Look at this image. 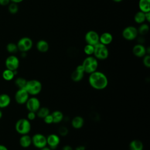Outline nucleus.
<instances>
[{"instance_id": "1", "label": "nucleus", "mask_w": 150, "mask_h": 150, "mask_svg": "<svg viewBox=\"0 0 150 150\" xmlns=\"http://www.w3.org/2000/svg\"><path fill=\"white\" fill-rule=\"evenodd\" d=\"M88 83L93 88L101 90L107 87L108 80L104 73L96 70L89 74Z\"/></svg>"}, {"instance_id": "2", "label": "nucleus", "mask_w": 150, "mask_h": 150, "mask_svg": "<svg viewBox=\"0 0 150 150\" xmlns=\"http://www.w3.org/2000/svg\"><path fill=\"white\" fill-rule=\"evenodd\" d=\"M81 65L84 68V73L90 74L97 70L98 66V60L93 56H88L84 59Z\"/></svg>"}, {"instance_id": "3", "label": "nucleus", "mask_w": 150, "mask_h": 150, "mask_svg": "<svg viewBox=\"0 0 150 150\" xmlns=\"http://www.w3.org/2000/svg\"><path fill=\"white\" fill-rule=\"evenodd\" d=\"M25 89L29 95L36 96L42 91V84L41 82L38 80H30L27 81Z\"/></svg>"}, {"instance_id": "4", "label": "nucleus", "mask_w": 150, "mask_h": 150, "mask_svg": "<svg viewBox=\"0 0 150 150\" xmlns=\"http://www.w3.org/2000/svg\"><path fill=\"white\" fill-rule=\"evenodd\" d=\"M15 129L16 132L21 134H28L31 129V124L27 118H21L15 124Z\"/></svg>"}, {"instance_id": "5", "label": "nucleus", "mask_w": 150, "mask_h": 150, "mask_svg": "<svg viewBox=\"0 0 150 150\" xmlns=\"http://www.w3.org/2000/svg\"><path fill=\"white\" fill-rule=\"evenodd\" d=\"M94 47V50L93 55L97 60H103L108 58L109 56V50L107 46L98 43Z\"/></svg>"}, {"instance_id": "6", "label": "nucleus", "mask_w": 150, "mask_h": 150, "mask_svg": "<svg viewBox=\"0 0 150 150\" xmlns=\"http://www.w3.org/2000/svg\"><path fill=\"white\" fill-rule=\"evenodd\" d=\"M16 45L18 50L22 52H26L32 47L33 42L29 37H23L18 40Z\"/></svg>"}, {"instance_id": "7", "label": "nucleus", "mask_w": 150, "mask_h": 150, "mask_svg": "<svg viewBox=\"0 0 150 150\" xmlns=\"http://www.w3.org/2000/svg\"><path fill=\"white\" fill-rule=\"evenodd\" d=\"M32 144L39 149L47 146L46 137L40 133L34 134L32 137Z\"/></svg>"}, {"instance_id": "8", "label": "nucleus", "mask_w": 150, "mask_h": 150, "mask_svg": "<svg viewBox=\"0 0 150 150\" xmlns=\"http://www.w3.org/2000/svg\"><path fill=\"white\" fill-rule=\"evenodd\" d=\"M138 35L137 28L134 26H127L122 32V37L127 40H133L135 39Z\"/></svg>"}, {"instance_id": "9", "label": "nucleus", "mask_w": 150, "mask_h": 150, "mask_svg": "<svg viewBox=\"0 0 150 150\" xmlns=\"http://www.w3.org/2000/svg\"><path fill=\"white\" fill-rule=\"evenodd\" d=\"M29 98V94L25 88H18L15 94V100L19 104H25Z\"/></svg>"}, {"instance_id": "10", "label": "nucleus", "mask_w": 150, "mask_h": 150, "mask_svg": "<svg viewBox=\"0 0 150 150\" xmlns=\"http://www.w3.org/2000/svg\"><path fill=\"white\" fill-rule=\"evenodd\" d=\"M99 36L98 33L94 30L88 31L84 36V39L87 44L95 46L99 43Z\"/></svg>"}, {"instance_id": "11", "label": "nucleus", "mask_w": 150, "mask_h": 150, "mask_svg": "<svg viewBox=\"0 0 150 150\" xmlns=\"http://www.w3.org/2000/svg\"><path fill=\"white\" fill-rule=\"evenodd\" d=\"M5 64L6 69L13 71L17 70L19 66V60L16 56L12 54L6 59Z\"/></svg>"}, {"instance_id": "12", "label": "nucleus", "mask_w": 150, "mask_h": 150, "mask_svg": "<svg viewBox=\"0 0 150 150\" xmlns=\"http://www.w3.org/2000/svg\"><path fill=\"white\" fill-rule=\"evenodd\" d=\"M26 107L29 111L36 112L40 107V102L36 97H29L26 102Z\"/></svg>"}, {"instance_id": "13", "label": "nucleus", "mask_w": 150, "mask_h": 150, "mask_svg": "<svg viewBox=\"0 0 150 150\" xmlns=\"http://www.w3.org/2000/svg\"><path fill=\"white\" fill-rule=\"evenodd\" d=\"M46 140L47 146L52 150L56 149L60 142V137L56 134H51L49 135L46 137Z\"/></svg>"}, {"instance_id": "14", "label": "nucleus", "mask_w": 150, "mask_h": 150, "mask_svg": "<svg viewBox=\"0 0 150 150\" xmlns=\"http://www.w3.org/2000/svg\"><path fill=\"white\" fill-rule=\"evenodd\" d=\"M84 74V70L83 66L81 64L77 66L76 69L72 72L71 74V79L74 82L80 81Z\"/></svg>"}, {"instance_id": "15", "label": "nucleus", "mask_w": 150, "mask_h": 150, "mask_svg": "<svg viewBox=\"0 0 150 150\" xmlns=\"http://www.w3.org/2000/svg\"><path fill=\"white\" fill-rule=\"evenodd\" d=\"M134 55L137 57H143L146 53V48L142 44L138 43L134 46L132 48Z\"/></svg>"}, {"instance_id": "16", "label": "nucleus", "mask_w": 150, "mask_h": 150, "mask_svg": "<svg viewBox=\"0 0 150 150\" xmlns=\"http://www.w3.org/2000/svg\"><path fill=\"white\" fill-rule=\"evenodd\" d=\"M113 40V36L110 32H104L99 36V43L105 46L111 43Z\"/></svg>"}, {"instance_id": "17", "label": "nucleus", "mask_w": 150, "mask_h": 150, "mask_svg": "<svg viewBox=\"0 0 150 150\" xmlns=\"http://www.w3.org/2000/svg\"><path fill=\"white\" fill-rule=\"evenodd\" d=\"M19 144L20 145L25 148H28L32 144V137L28 134L21 135L19 138Z\"/></svg>"}, {"instance_id": "18", "label": "nucleus", "mask_w": 150, "mask_h": 150, "mask_svg": "<svg viewBox=\"0 0 150 150\" xmlns=\"http://www.w3.org/2000/svg\"><path fill=\"white\" fill-rule=\"evenodd\" d=\"M71 123L73 128H74V129H78L81 128L83 127L84 120L82 117L77 115L73 118V119L71 120Z\"/></svg>"}, {"instance_id": "19", "label": "nucleus", "mask_w": 150, "mask_h": 150, "mask_svg": "<svg viewBox=\"0 0 150 150\" xmlns=\"http://www.w3.org/2000/svg\"><path fill=\"white\" fill-rule=\"evenodd\" d=\"M37 50L41 53L47 52L49 49V45L47 41L45 40H40L36 43V45Z\"/></svg>"}, {"instance_id": "20", "label": "nucleus", "mask_w": 150, "mask_h": 150, "mask_svg": "<svg viewBox=\"0 0 150 150\" xmlns=\"http://www.w3.org/2000/svg\"><path fill=\"white\" fill-rule=\"evenodd\" d=\"M11 103L10 96L5 93L0 94V108H4L9 106Z\"/></svg>"}, {"instance_id": "21", "label": "nucleus", "mask_w": 150, "mask_h": 150, "mask_svg": "<svg viewBox=\"0 0 150 150\" xmlns=\"http://www.w3.org/2000/svg\"><path fill=\"white\" fill-rule=\"evenodd\" d=\"M144 145L139 139H133L129 144V150H143Z\"/></svg>"}, {"instance_id": "22", "label": "nucleus", "mask_w": 150, "mask_h": 150, "mask_svg": "<svg viewBox=\"0 0 150 150\" xmlns=\"http://www.w3.org/2000/svg\"><path fill=\"white\" fill-rule=\"evenodd\" d=\"M138 8L144 13L150 12V0H139Z\"/></svg>"}, {"instance_id": "23", "label": "nucleus", "mask_w": 150, "mask_h": 150, "mask_svg": "<svg viewBox=\"0 0 150 150\" xmlns=\"http://www.w3.org/2000/svg\"><path fill=\"white\" fill-rule=\"evenodd\" d=\"M16 72H17L16 70L13 71V70L6 69L2 72V77L6 81H11L14 78L15 76L17 73Z\"/></svg>"}, {"instance_id": "24", "label": "nucleus", "mask_w": 150, "mask_h": 150, "mask_svg": "<svg viewBox=\"0 0 150 150\" xmlns=\"http://www.w3.org/2000/svg\"><path fill=\"white\" fill-rule=\"evenodd\" d=\"M53 119V123L57 124L60 123L63 120V114L59 110H55L52 114Z\"/></svg>"}, {"instance_id": "25", "label": "nucleus", "mask_w": 150, "mask_h": 150, "mask_svg": "<svg viewBox=\"0 0 150 150\" xmlns=\"http://www.w3.org/2000/svg\"><path fill=\"white\" fill-rule=\"evenodd\" d=\"M134 21L138 24H141L144 23L146 21L145 17V13L140 11L137 12L134 15Z\"/></svg>"}, {"instance_id": "26", "label": "nucleus", "mask_w": 150, "mask_h": 150, "mask_svg": "<svg viewBox=\"0 0 150 150\" xmlns=\"http://www.w3.org/2000/svg\"><path fill=\"white\" fill-rule=\"evenodd\" d=\"M36 116L40 118H44L46 116L50 114V110L47 107H40L39 110L36 112Z\"/></svg>"}, {"instance_id": "27", "label": "nucleus", "mask_w": 150, "mask_h": 150, "mask_svg": "<svg viewBox=\"0 0 150 150\" xmlns=\"http://www.w3.org/2000/svg\"><path fill=\"white\" fill-rule=\"evenodd\" d=\"M149 25L145 23L140 24V26L137 29L138 34H140L141 35H145L146 34H147L148 32H149Z\"/></svg>"}, {"instance_id": "28", "label": "nucleus", "mask_w": 150, "mask_h": 150, "mask_svg": "<svg viewBox=\"0 0 150 150\" xmlns=\"http://www.w3.org/2000/svg\"><path fill=\"white\" fill-rule=\"evenodd\" d=\"M27 80L23 77H18L15 81V84L18 87V88H25Z\"/></svg>"}, {"instance_id": "29", "label": "nucleus", "mask_w": 150, "mask_h": 150, "mask_svg": "<svg viewBox=\"0 0 150 150\" xmlns=\"http://www.w3.org/2000/svg\"><path fill=\"white\" fill-rule=\"evenodd\" d=\"M6 50L10 53H15L18 50L17 45L14 43H9L6 45Z\"/></svg>"}, {"instance_id": "30", "label": "nucleus", "mask_w": 150, "mask_h": 150, "mask_svg": "<svg viewBox=\"0 0 150 150\" xmlns=\"http://www.w3.org/2000/svg\"><path fill=\"white\" fill-rule=\"evenodd\" d=\"M94 47L93 45L86 44L84 47V52L87 56H93L94 53Z\"/></svg>"}, {"instance_id": "31", "label": "nucleus", "mask_w": 150, "mask_h": 150, "mask_svg": "<svg viewBox=\"0 0 150 150\" xmlns=\"http://www.w3.org/2000/svg\"><path fill=\"white\" fill-rule=\"evenodd\" d=\"M19 9V7L18 4L11 2L9 3L8 6V11L11 14H15L18 12Z\"/></svg>"}, {"instance_id": "32", "label": "nucleus", "mask_w": 150, "mask_h": 150, "mask_svg": "<svg viewBox=\"0 0 150 150\" xmlns=\"http://www.w3.org/2000/svg\"><path fill=\"white\" fill-rule=\"evenodd\" d=\"M142 63L144 66H145L147 68L150 67V56L149 54H146L143 57Z\"/></svg>"}, {"instance_id": "33", "label": "nucleus", "mask_w": 150, "mask_h": 150, "mask_svg": "<svg viewBox=\"0 0 150 150\" xmlns=\"http://www.w3.org/2000/svg\"><path fill=\"white\" fill-rule=\"evenodd\" d=\"M58 132L59 134L61 135V136H66L67 135L68 132H69V130L67 129V127H64V126H62L59 128L58 130Z\"/></svg>"}, {"instance_id": "34", "label": "nucleus", "mask_w": 150, "mask_h": 150, "mask_svg": "<svg viewBox=\"0 0 150 150\" xmlns=\"http://www.w3.org/2000/svg\"><path fill=\"white\" fill-rule=\"evenodd\" d=\"M43 121H44L45 123H46V124H51L53 123V117H52V114H49L47 116H46L43 118Z\"/></svg>"}, {"instance_id": "35", "label": "nucleus", "mask_w": 150, "mask_h": 150, "mask_svg": "<svg viewBox=\"0 0 150 150\" xmlns=\"http://www.w3.org/2000/svg\"><path fill=\"white\" fill-rule=\"evenodd\" d=\"M36 117V113L33 111H29L27 114V119L28 120L33 121L34 120Z\"/></svg>"}, {"instance_id": "36", "label": "nucleus", "mask_w": 150, "mask_h": 150, "mask_svg": "<svg viewBox=\"0 0 150 150\" xmlns=\"http://www.w3.org/2000/svg\"><path fill=\"white\" fill-rule=\"evenodd\" d=\"M10 2V0H0V5L6 6L9 5Z\"/></svg>"}, {"instance_id": "37", "label": "nucleus", "mask_w": 150, "mask_h": 150, "mask_svg": "<svg viewBox=\"0 0 150 150\" xmlns=\"http://www.w3.org/2000/svg\"><path fill=\"white\" fill-rule=\"evenodd\" d=\"M145 21L148 22H150V12L145 13Z\"/></svg>"}, {"instance_id": "38", "label": "nucleus", "mask_w": 150, "mask_h": 150, "mask_svg": "<svg viewBox=\"0 0 150 150\" xmlns=\"http://www.w3.org/2000/svg\"><path fill=\"white\" fill-rule=\"evenodd\" d=\"M62 150H73V148L70 145H65L62 148Z\"/></svg>"}, {"instance_id": "39", "label": "nucleus", "mask_w": 150, "mask_h": 150, "mask_svg": "<svg viewBox=\"0 0 150 150\" xmlns=\"http://www.w3.org/2000/svg\"><path fill=\"white\" fill-rule=\"evenodd\" d=\"M85 149H86V147L84 146L79 145L76 148L75 150H85Z\"/></svg>"}, {"instance_id": "40", "label": "nucleus", "mask_w": 150, "mask_h": 150, "mask_svg": "<svg viewBox=\"0 0 150 150\" xmlns=\"http://www.w3.org/2000/svg\"><path fill=\"white\" fill-rule=\"evenodd\" d=\"M0 150H8L7 147L2 144H0Z\"/></svg>"}, {"instance_id": "41", "label": "nucleus", "mask_w": 150, "mask_h": 150, "mask_svg": "<svg viewBox=\"0 0 150 150\" xmlns=\"http://www.w3.org/2000/svg\"><path fill=\"white\" fill-rule=\"evenodd\" d=\"M23 0H10V1L11 2H13V3H16V4H19L21 2H22Z\"/></svg>"}, {"instance_id": "42", "label": "nucleus", "mask_w": 150, "mask_h": 150, "mask_svg": "<svg viewBox=\"0 0 150 150\" xmlns=\"http://www.w3.org/2000/svg\"><path fill=\"white\" fill-rule=\"evenodd\" d=\"M40 150H52V149H51L49 147H48L47 146H45V147H43V148L40 149Z\"/></svg>"}, {"instance_id": "43", "label": "nucleus", "mask_w": 150, "mask_h": 150, "mask_svg": "<svg viewBox=\"0 0 150 150\" xmlns=\"http://www.w3.org/2000/svg\"><path fill=\"white\" fill-rule=\"evenodd\" d=\"M112 1H114V2H120L122 1L123 0H112Z\"/></svg>"}, {"instance_id": "44", "label": "nucleus", "mask_w": 150, "mask_h": 150, "mask_svg": "<svg viewBox=\"0 0 150 150\" xmlns=\"http://www.w3.org/2000/svg\"><path fill=\"white\" fill-rule=\"evenodd\" d=\"M2 111L1 110V109H0V119L2 117Z\"/></svg>"}]
</instances>
